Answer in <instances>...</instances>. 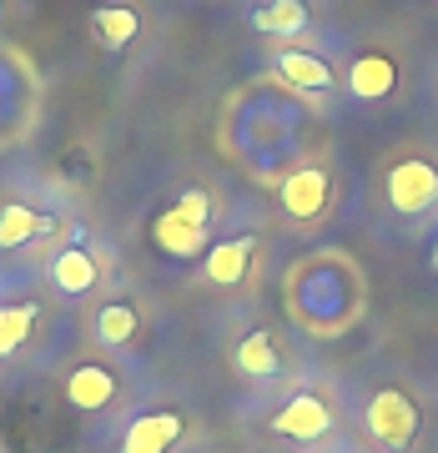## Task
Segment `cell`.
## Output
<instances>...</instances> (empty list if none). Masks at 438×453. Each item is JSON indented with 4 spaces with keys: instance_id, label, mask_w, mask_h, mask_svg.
<instances>
[{
    "instance_id": "10",
    "label": "cell",
    "mask_w": 438,
    "mask_h": 453,
    "mask_svg": "<svg viewBox=\"0 0 438 453\" xmlns=\"http://www.w3.org/2000/svg\"><path fill=\"white\" fill-rule=\"evenodd\" d=\"M50 282H56V292H65V297H86V292L101 282V262L86 252V247H61L56 257H50Z\"/></svg>"
},
{
    "instance_id": "13",
    "label": "cell",
    "mask_w": 438,
    "mask_h": 453,
    "mask_svg": "<svg viewBox=\"0 0 438 453\" xmlns=\"http://www.w3.org/2000/svg\"><path fill=\"white\" fill-rule=\"evenodd\" d=\"M252 26L262 35H303L308 31V5L303 0H262L252 11Z\"/></svg>"
},
{
    "instance_id": "7",
    "label": "cell",
    "mask_w": 438,
    "mask_h": 453,
    "mask_svg": "<svg viewBox=\"0 0 438 453\" xmlns=\"http://www.w3.org/2000/svg\"><path fill=\"white\" fill-rule=\"evenodd\" d=\"M348 91L357 101H383L398 91V61L388 50H357L353 65H348Z\"/></svg>"
},
{
    "instance_id": "11",
    "label": "cell",
    "mask_w": 438,
    "mask_h": 453,
    "mask_svg": "<svg viewBox=\"0 0 438 453\" xmlns=\"http://www.w3.org/2000/svg\"><path fill=\"white\" fill-rule=\"evenodd\" d=\"M111 398H116V372L101 368V363H86L65 378V403L81 408V413H101Z\"/></svg>"
},
{
    "instance_id": "4",
    "label": "cell",
    "mask_w": 438,
    "mask_h": 453,
    "mask_svg": "<svg viewBox=\"0 0 438 453\" xmlns=\"http://www.w3.org/2000/svg\"><path fill=\"white\" fill-rule=\"evenodd\" d=\"M187 434V418L177 408H151V413H136L121 434V453H172V443Z\"/></svg>"
},
{
    "instance_id": "1",
    "label": "cell",
    "mask_w": 438,
    "mask_h": 453,
    "mask_svg": "<svg viewBox=\"0 0 438 453\" xmlns=\"http://www.w3.org/2000/svg\"><path fill=\"white\" fill-rule=\"evenodd\" d=\"M419 428H423V413L403 388H378L368 398V434L378 438V449L408 453L413 438H419Z\"/></svg>"
},
{
    "instance_id": "15",
    "label": "cell",
    "mask_w": 438,
    "mask_h": 453,
    "mask_svg": "<svg viewBox=\"0 0 438 453\" xmlns=\"http://www.w3.org/2000/svg\"><path fill=\"white\" fill-rule=\"evenodd\" d=\"M232 363H237V372H247V378H277V372H282L277 342L267 338V333H247V338L237 342V353H232Z\"/></svg>"
},
{
    "instance_id": "16",
    "label": "cell",
    "mask_w": 438,
    "mask_h": 453,
    "mask_svg": "<svg viewBox=\"0 0 438 453\" xmlns=\"http://www.w3.org/2000/svg\"><path fill=\"white\" fill-rule=\"evenodd\" d=\"M41 226H46V217L35 207H5L0 211V252H16V247H26V242H35L41 237Z\"/></svg>"
},
{
    "instance_id": "12",
    "label": "cell",
    "mask_w": 438,
    "mask_h": 453,
    "mask_svg": "<svg viewBox=\"0 0 438 453\" xmlns=\"http://www.w3.org/2000/svg\"><path fill=\"white\" fill-rule=\"evenodd\" d=\"M91 26H96V41L106 50H127L142 35V11L136 5H101L91 16Z\"/></svg>"
},
{
    "instance_id": "2",
    "label": "cell",
    "mask_w": 438,
    "mask_h": 453,
    "mask_svg": "<svg viewBox=\"0 0 438 453\" xmlns=\"http://www.w3.org/2000/svg\"><path fill=\"white\" fill-rule=\"evenodd\" d=\"M438 202V166L423 157H403L388 166V207L403 217H419Z\"/></svg>"
},
{
    "instance_id": "9",
    "label": "cell",
    "mask_w": 438,
    "mask_h": 453,
    "mask_svg": "<svg viewBox=\"0 0 438 453\" xmlns=\"http://www.w3.org/2000/svg\"><path fill=\"white\" fill-rule=\"evenodd\" d=\"M252 252H257V237H227V242L207 247V282H217V288H237L247 273H252Z\"/></svg>"
},
{
    "instance_id": "14",
    "label": "cell",
    "mask_w": 438,
    "mask_h": 453,
    "mask_svg": "<svg viewBox=\"0 0 438 453\" xmlns=\"http://www.w3.org/2000/svg\"><path fill=\"white\" fill-rule=\"evenodd\" d=\"M136 333H142V312L127 297H116V303H106L96 312V342H106V348H127Z\"/></svg>"
},
{
    "instance_id": "6",
    "label": "cell",
    "mask_w": 438,
    "mask_h": 453,
    "mask_svg": "<svg viewBox=\"0 0 438 453\" xmlns=\"http://www.w3.org/2000/svg\"><path fill=\"white\" fill-rule=\"evenodd\" d=\"M151 242L162 247L166 257H196V252L207 257V222H192V217L172 202V207L151 222Z\"/></svg>"
},
{
    "instance_id": "8",
    "label": "cell",
    "mask_w": 438,
    "mask_h": 453,
    "mask_svg": "<svg viewBox=\"0 0 438 453\" xmlns=\"http://www.w3.org/2000/svg\"><path fill=\"white\" fill-rule=\"evenodd\" d=\"M277 81H288L292 91H312V96H323L338 86V71L323 61V56H312V50H277Z\"/></svg>"
},
{
    "instance_id": "5",
    "label": "cell",
    "mask_w": 438,
    "mask_h": 453,
    "mask_svg": "<svg viewBox=\"0 0 438 453\" xmlns=\"http://www.w3.org/2000/svg\"><path fill=\"white\" fill-rule=\"evenodd\" d=\"M277 196H282V211H288V217H297V222H312V217H323V211H327V196H333V187H327V172H323V166H297V172H288V177H282Z\"/></svg>"
},
{
    "instance_id": "17",
    "label": "cell",
    "mask_w": 438,
    "mask_h": 453,
    "mask_svg": "<svg viewBox=\"0 0 438 453\" xmlns=\"http://www.w3.org/2000/svg\"><path fill=\"white\" fill-rule=\"evenodd\" d=\"M35 327V303H5L0 308V357H11Z\"/></svg>"
},
{
    "instance_id": "3",
    "label": "cell",
    "mask_w": 438,
    "mask_h": 453,
    "mask_svg": "<svg viewBox=\"0 0 438 453\" xmlns=\"http://www.w3.org/2000/svg\"><path fill=\"white\" fill-rule=\"evenodd\" d=\"M273 434L292 438V443H318L333 434V408L318 393H292L288 403L273 413Z\"/></svg>"
},
{
    "instance_id": "18",
    "label": "cell",
    "mask_w": 438,
    "mask_h": 453,
    "mask_svg": "<svg viewBox=\"0 0 438 453\" xmlns=\"http://www.w3.org/2000/svg\"><path fill=\"white\" fill-rule=\"evenodd\" d=\"M0 11H5V0H0Z\"/></svg>"
}]
</instances>
